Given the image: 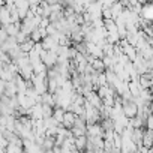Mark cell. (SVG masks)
<instances>
[{
    "label": "cell",
    "mask_w": 153,
    "mask_h": 153,
    "mask_svg": "<svg viewBox=\"0 0 153 153\" xmlns=\"http://www.w3.org/2000/svg\"><path fill=\"white\" fill-rule=\"evenodd\" d=\"M128 89H129V93L134 99L140 98V93H141V89H140V84L135 83V81H129L128 83Z\"/></svg>",
    "instance_id": "obj_7"
},
{
    "label": "cell",
    "mask_w": 153,
    "mask_h": 153,
    "mask_svg": "<svg viewBox=\"0 0 153 153\" xmlns=\"http://www.w3.org/2000/svg\"><path fill=\"white\" fill-rule=\"evenodd\" d=\"M144 129H152V131H153V114H150V116L144 120Z\"/></svg>",
    "instance_id": "obj_11"
},
{
    "label": "cell",
    "mask_w": 153,
    "mask_h": 153,
    "mask_svg": "<svg viewBox=\"0 0 153 153\" xmlns=\"http://www.w3.org/2000/svg\"><path fill=\"white\" fill-rule=\"evenodd\" d=\"M92 68H93V71L95 72H98V74H104L105 71H107V68H105V65H104V60L102 59H95L93 62H92V65H90Z\"/></svg>",
    "instance_id": "obj_9"
},
{
    "label": "cell",
    "mask_w": 153,
    "mask_h": 153,
    "mask_svg": "<svg viewBox=\"0 0 153 153\" xmlns=\"http://www.w3.org/2000/svg\"><path fill=\"white\" fill-rule=\"evenodd\" d=\"M143 146L147 149L153 147V131L152 129H144L143 131Z\"/></svg>",
    "instance_id": "obj_5"
},
{
    "label": "cell",
    "mask_w": 153,
    "mask_h": 153,
    "mask_svg": "<svg viewBox=\"0 0 153 153\" xmlns=\"http://www.w3.org/2000/svg\"><path fill=\"white\" fill-rule=\"evenodd\" d=\"M140 17L147 23H153V3H143Z\"/></svg>",
    "instance_id": "obj_2"
},
{
    "label": "cell",
    "mask_w": 153,
    "mask_h": 153,
    "mask_svg": "<svg viewBox=\"0 0 153 153\" xmlns=\"http://www.w3.org/2000/svg\"><path fill=\"white\" fill-rule=\"evenodd\" d=\"M122 113H123V116L126 117V119H135L137 117V114H138V105L135 104V101L134 99H131V101H123V104H122Z\"/></svg>",
    "instance_id": "obj_1"
},
{
    "label": "cell",
    "mask_w": 153,
    "mask_h": 153,
    "mask_svg": "<svg viewBox=\"0 0 153 153\" xmlns=\"http://www.w3.org/2000/svg\"><path fill=\"white\" fill-rule=\"evenodd\" d=\"M122 51H123V54L129 59V62H135V59H137V50H135V47H131L129 44L128 45H125L123 48H122Z\"/></svg>",
    "instance_id": "obj_6"
},
{
    "label": "cell",
    "mask_w": 153,
    "mask_h": 153,
    "mask_svg": "<svg viewBox=\"0 0 153 153\" xmlns=\"http://www.w3.org/2000/svg\"><path fill=\"white\" fill-rule=\"evenodd\" d=\"M75 120H76V116L72 114V113H69V111H66L65 113V117H63V122H62V126L65 129H69L71 131L74 128V125H75Z\"/></svg>",
    "instance_id": "obj_4"
},
{
    "label": "cell",
    "mask_w": 153,
    "mask_h": 153,
    "mask_svg": "<svg viewBox=\"0 0 153 153\" xmlns=\"http://www.w3.org/2000/svg\"><path fill=\"white\" fill-rule=\"evenodd\" d=\"M44 153H54V152H53V150H45Z\"/></svg>",
    "instance_id": "obj_12"
},
{
    "label": "cell",
    "mask_w": 153,
    "mask_h": 153,
    "mask_svg": "<svg viewBox=\"0 0 153 153\" xmlns=\"http://www.w3.org/2000/svg\"><path fill=\"white\" fill-rule=\"evenodd\" d=\"M86 101H87L93 108H96L98 111L102 108V99L98 96V93H96V92H90V93L86 96Z\"/></svg>",
    "instance_id": "obj_3"
},
{
    "label": "cell",
    "mask_w": 153,
    "mask_h": 153,
    "mask_svg": "<svg viewBox=\"0 0 153 153\" xmlns=\"http://www.w3.org/2000/svg\"><path fill=\"white\" fill-rule=\"evenodd\" d=\"M65 110L63 108H59V107H56L54 108V111H53V119L62 126V122H63V117H65Z\"/></svg>",
    "instance_id": "obj_10"
},
{
    "label": "cell",
    "mask_w": 153,
    "mask_h": 153,
    "mask_svg": "<svg viewBox=\"0 0 153 153\" xmlns=\"http://www.w3.org/2000/svg\"><path fill=\"white\" fill-rule=\"evenodd\" d=\"M75 147L78 149L80 153H83L87 147V135H83V137H76L75 138Z\"/></svg>",
    "instance_id": "obj_8"
}]
</instances>
